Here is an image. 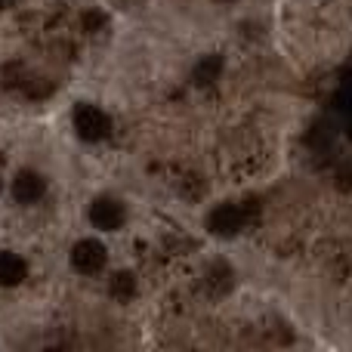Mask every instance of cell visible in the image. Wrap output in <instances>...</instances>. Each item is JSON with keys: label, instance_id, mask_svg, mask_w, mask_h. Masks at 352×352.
<instances>
[{"label": "cell", "instance_id": "cell-5", "mask_svg": "<svg viewBox=\"0 0 352 352\" xmlns=\"http://www.w3.org/2000/svg\"><path fill=\"white\" fill-rule=\"evenodd\" d=\"M43 195H47V179H43L41 173L22 170L16 179H12V198H16L19 204H34V201H41Z\"/></svg>", "mask_w": 352, "mask_h": 352}, {"label": "cell", "instance_id": "cell-6", "mask_svg": "<svg viewBox=\"0 0 352 352\" xmlns=\"http://www.w3.org/2000/svg\"><path fill=\"white\" fill-rule=\"evenodd\" d=\"M25 260L19 254H10V250H0V287H16L25 281Z\"/></svg>", "mask_w": 352, "mask_h": 352}, {"label": "cell", "instance_id": "cell-1", "mask_svg": "<svg viewBox=\"0 0 352 352\" xmlns=\"http://www.w3.org/2000/svg\"><path fill=\"white\" fill-rule=\"evenodd\" d=\"M72 121H74V133H78L84 142L105 140V136H109V127H111L109 115H105L102 109H96V105H90V102L74 105Z\"/></svg>", "mask_w": 352, "mask_h": 352}, {"label": "cell", "instance_id": "cell-8", "mask_svg": "<svg viewBox=\"0 0 352 352\" xmlns=\"http://www.w3.org/2000/svg\"><path fill=\"white\" fill-rule=\"evenodd\" d=\"M133 291H136V281H133V275L130 272H118L115 278H111V297L130 300L133 297Z\"/></svg>", "mask_w": 352, "mask_h": 352}, {"label": "cell", "instance_id": "cell-3", "mask_svg": "<svg viewBox=\"0 0 352 352\" xmlns=\"http://www.w3.org/2000/svg\"><path fill=\"white\" fill-rule=\"evenodd\" d=\"M105 260H109V254H105V248L96 238H84V241H78L72 248V266H74V272H80V275L102 272Z\"/></svg>", "mask_w": 352, "mask_h": 352}, {"label": "cell", "instance_id": "cell-11", "mask_svg": "<svg viewBox=\"0 0 352 352\" xmlns=\"http://www.w3.org/2000/svg\"><path fill=\"white\" fill-rule=\"evenodd\" d=\"M0 188H3V182H0Z\"/></svg>", "mask_w": 352, "mask_h": 352}, {"label": "cell", "instance_id": "cell-7", "mask_svg": "<svg viewBox=\"0 0 352 352\" xmlns=\"http://www.w3.org/2000/svg\"><path fill=\"white\" fill-rule=\"evenodd\" d=\"M219 74H223V56L219 53H210L204 56V59L195 65V84H213V80H219Z\"/></svg>", "mask_w": 352, "mask_h": 352}, {"label": "cell", "instance_id": "cell-9", "mask_svg": "<svg viewBox=\"0 0 352 352\" xmlns=\"http://www.w3.org/2000/svg\"><path fill=\"white\" fill-rule=\"evenodd\" d=\"M87 25H90V31L99 28V25H105V16H96V12H90V16H87Z\"/></svg>", "mask_w": 352, "mask_h": 352}, {"label": "cell", "instance_id": "cell-2", "mask_svg": "<svg viewBox=\"0 0 352 352\" xmlns=\"http://www.w3.org/2000/svg\"><path fill=\"white\" fill-rule=\"evenodd\" d=\"M248 217L250 213L244 210L241 204H219V207H213L210 217H207V229H210L213 235L232 238L248 226Z\"/></svg>", "mask_w": 352, "mask_h": 352}, {"label": "cell", "instance_id": "cell-10", "mask_svg": "<svg viewBox=\"0 0 352 352\" xmlns=\"http://www.w3.org/2000/svg\"><path fill=\"white\" fill-rule=\"evenodd\" d=\"M19 0H0V10H10V6H16Z\"/></svg>", "mask_w": 352, "mask_h": 352}, {"label": "cell", "instance_id": "cell-4", "mask_svg": "<svg viewBox=\"0 0 352 352\" xmlns=\"http://www.w3.org/2000/svg\"><path fill=\"white\" fill-rule=\"evenodd\" d=\"M124 219H127V210H124V204L118 198H96L90 204V223L96 229L115 232L124 226Z\"/></svg>", "mask_w": 352, "mask_h": 352}]
</instances>
